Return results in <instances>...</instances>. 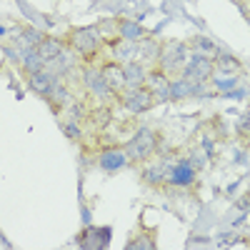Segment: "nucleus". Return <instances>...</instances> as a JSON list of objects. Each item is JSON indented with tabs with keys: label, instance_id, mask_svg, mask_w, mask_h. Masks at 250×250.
<instances>
[{
	"label": "nucleus",
	"instance_id": "1",
	"mask_svg": "<svg viewBox=\"0 0 250 250\" xmlns=\"http://www.w3.org/2000/svg\"><path fill=\"white\" fill-rule=\"evenodd\" d=\"M70 45L83 58H85L88 62H93L95 55H98V50H100V45H103V38L98 35L95 28H78V30L70 33Z\"/></svg>",
	"mask_w": 250,
	"mask_h": 250
},
{
	"label": "nucleus",
	"instance_id": "2",
	"mask_svg": "<svg viewBox=\"0 0 250 250\" xmlns=\"http://www.w3.org/2000/svg\"><path fill=\"white\" fill-rule=\"evenodd\" d=\"M158 145V135L150 128H140L135 133V138L128 143V160H148Z\"/></svg>",
	"mask_w": 250,
	"mask_h": 250
},
{
	"label": "nucleus",
	"instance_id": "3",
	"mask_svg": "<svg viewBox=\"0 0 250 250\" xmlns=\"http://www.w3.org/2000/svg\"><path fill=\"white\" fill-rule=\"evenodd\" d=\"M160 65H163V73L165 75H180L183 68H185V45L183 43H165L160 48Z\"/></svg>",
	"mask_w": 250,
	"mask_h": 250
},
{
	"label": "nucleus",
	"instance_id": "4",
	"mask_svg": "<svg viewBox=\"0 0 250 250\" xmlns=\"http://www.w3.org/2000/svg\"><path fill=\"white\" fill-rule=\"evenodd\" d=\"M215 65L208 55H193L190 60H185V68H183V78L188 83H203L213 75Z\"/></svg>",
	"mask_w": 250,
	"mask_h": 250
},
{
	"label": "nucleus",
	"instance_id": "5",
	"mask_svg": "<svg viewBox=\"0 0 250 250\" xmlns=\"http://www.w3.org/2000/svg\"><path fill=\"white\" fill-rule=\"evenodd\" d=\"M120 95H123V105L128 108L130 113H145V110H150L153 103H155L150 90L143 88V85L140 88H125Z\"/></svg>",
	"mask_w": 250,
	"mask_h": 250
},
{
	"label": "nucleus",
	"instance_id": "6",
	"mask_svg": "<svg viewBox=\"0 0 250 250\" xmlns=\"http://www.w3.org/2000/svg\"><path fill=\"white\" fill-rule=\"evenodd\" d=\"M100 70V75H103V80L108 83V88L113 90V93H123L125 88V73H123V65L120 62H115V60H108V62H103V65L98 68Z\"/></svg>",
	"mask_w": 250,
	"mask_h": 250
},
{
	"label": "nucleus",
	"instance_id": "7",
	"mask_svg": "<svg viewBox=\"0 0 250 250\" xmlns=\"http://www.w3.org/2000/svg\"><path fill=\"white\" fill-rule=\"evenodd\" d=\"M145 88L150 90L153 98H160V100H170V80L168 75H165L163 70H153L145 75V83H143Z\"/></svg>",
	"mask_w": 250,
	"mask_h": 250
},
{
	"label": "nucleus",
	"instance_id": "8",
	"mask_svg": "<svg viewBox=\"0 0 250 250\" xmlns=\"http://www.w3.org/2000/svg\"><path fill=\"white\" fill-rule=\"evenodd\" d=\"M110 243V228H93L88 225L85 230L78 235V245L80 248H105Z\"/></svg>",
	"mask_w": 250,
	"mask_h": 250
},
{
	"label": "nucleus",
	"instance_id": "9",
	"mask_svg": "<svg viewBox=\"0 0 250 250\" xmlns=\"http://www.w3.org/2000/svg\"><path fill=\"white\" fill-rule=\"evenodd\" d=\"M168 180L173 183V185H190L193 180H195V165L190 163V160H178L173 168H170V173H168Z\"/></svg>",
	"mask_w": 250,
	"mask_h": 250
},
{
	"label": "nucleus",
	"instance_id": "10",
	"mask_svg": "<svg viewBox=\"0 0 250 250\" xmlns=\"http://www.w3.org/2000/svg\"><path fill=\"white\" fill-rule=\"evenodd\" d=\"M85 85H88V90H90L95 98H100V100H105V98L113 95V90L108 88V83L103 80L100 70H95V68H88V70H85Z\"/></svg>",
	"mask_w": 250,
	"mask_h": 250
},
{
	"label": "nucleus",
	"instance_id": "11",
	"mask_svg": "<svg viewBox=\"0 0 250 250\" xmlns=\"http://www.w3.org/2000/svg\"><path fill=\"white\" fill-rule=\"evenodd\" d=\"M123 73H125V85L128 88H140L143 83H145V68H143V62H138V60H128L123 65Z\"/></svg>",
	"mask_w": 250,
	"mask_h": 250
},
{
	"label": "nucleus",
	"instance_id": "12",
	"mask_svg": "<svg viewBox=\"0 0 250 250\" xmlns=\"http://www.w3.org/2000/svg\"><path fill=\"white\" fill-rule=\"evenodd\" d=\"M135 53L140 55V62H155L158 55H160V45H158V40L140 38L135 43Z\"/></svg>",
	"mask_w": 250,
	"mask_h": 250
},
{
	"label": "nucleus",
	"instance_id": "13",
	"mask_svg": "<svg viewBox=\"0 0 250 250\" xmlns=\"http://www.w3.org/2000/svg\"><path fill=\"white\" fill-rule=\"evenodd\" d=\"M100 168L103 170H120L128 165V155H125L123 150H105V153H100Z\"/></svg>",
	"mask_w": 250,
	"mask_h": 250
},
{
	"label": "nucleus",
	"instance_id": "14",
	"mask_svg": "<svg viewBox=\"0 0 250 250\" xmlns=\"http://www.w3.org/2000/svg\"><path fill=\"white\" fill-rule=\"evenodd\" d=\"M28 83H30V88H33L35 93H40V95L48 98L53 83H55V75H50V73H45V70H38V73H30V80H28Z\"/></svg>",
	"mask_w": 250,
	"mask_h": 250
},
{
	"label": "nucleus",
	"instance_id": "15",
	"mask_svg": "<svg viewBox=\"0 0 250 250\" xmlns=\"http://www.w3.org/2000/svg\"><path fill=\"white\" fill-rule=\"evenodd\" d=\"M35 50H38L40 58L48 62V60H53L55 55L62 53V40H58V38H43V40L35 45Z\"/></svg>",
	"mask_w": 250,
	"mask_h": 250
},
{
	"label": "nucleus",
	"instance_id": "16",
	"mask_svg": "<svg viewBox=\"0 0 250 250\" xmlns=\"http://www.w3.org/2000/svg\"><path fill=\"white\" fill-rule=\"evenodd\" d=\"M118 35H120V40H130V43H138L140 38H145L140 23H135V20H120L118 23Z\"/></svg>",
	"mask_w": 250,
	"mask_h": 250
},
{
	"label": "nucleus",
	"instance_id": "17",
	"mask_svg": "<svg viewBox=\"0 0 250 250\" xmlns=\"http://www.w3.org/2000/svg\"><path fill=\"white\" fill-rule=\"evenodd\" d=\"M218 62H213V65L220 70V73H240L243 70V62L235 58V55H228V53H218L215 58Z\"/></svg>",
	"mask_w": 250,
	"mask_h": 250
},
{
	"label": "nucleus",
	"instance_id": "18",
	"mask_svg": "<svg viewBox=\"0 0 250 250\" xmlns=\"http://www.w3.org/2000/svg\"><path fill=\"white\" fill-rule=\"evenodd\" d=\"M163 178H168V170H165L163 163H155V165H145L143 168V180L150 183V185H160Z\"/></svg>",
	"mask_w": 250,
	"mask_h": 250
},
{
	"label": "nucleus",
	"instance_id": "19",
	"mask_svg": "<svg viewBox=\"0 0 250 250\" xmlns=\"http://www.w3.org/2000/svg\"><path fill=\"white\" fill-rule=\"evenodd\" d=\"M48 65H50V75H65L73 68V58L68 53H60L53 60H48Z\"/></svg>",
	"mask_w": 250,
	"mask_h": 250
},
{
	"label": "nucleus",
	"instance_id": "20",
	"mask_svg": "<svg viewBox=\"0 0 250 250\" xmlns=\"http://www.w3.org/2000/svg\"><path fill=\"white\" fill-rule=\"evenodd\" d=\"M195 93V85L193 83H188L185 78L183 80H170V100H183L188 95Z\"/></svg>",
	"mask_w": 250,
	"mask_h": 250
},
{
	"label": "nucleus",
	"instance_id": "21",
	"mask_svg": "<svg viewBox=\"0 0 250 250\" xmlns=\"http://www.w3.org/2000/svg\"><path fill=\"white\" fill-rule=\"evenodd\" d=\"M43 65H45V60L38 55V50H28V53H25L23 68L28 70V75H30V73H38V70H43Z\"/></svg>",
	"mask_w": 250,
	"mask_h": 250
},
{
	"label": "nucleus",
	"instance_id": "22",
	"mask_svg": "<svg viewBox=\"0 0 250 250\" xmlns=\"http://www.w3.org/2000/svg\"><path fill=\"white\" fill-rule=\"evenodd\" d=\"M128 250H155L153 233H150V235H140V238H133V240L128 243Z\"/></svg>",
	"mask_w": 250,
	"mask_h": 250
},
{
	"label": "nucleus",
	"instance_id": "23",
	"mask_svg": "<svg viewBox=\"0 0 250 250\" xmlns=\"http://www.w3.org/2000/svg\"><path fill=\"white\" fill-rule=\"evenodd\" d=\"M133 53L135 43H130V40H120V45H115V60H130Z\"/></svg>",
	"mask_w": 250,
	"mask_h": 250
},
{
	"label": "nucleus",
	"instance_id": "24",
	"mask_svg": "<svg viewBox=\"0 0 250 250\" xmlns=\"http://www.w3.org/2000/svg\"><path fill=\"white\" fill-rule=\"evenodd\" d=\"M193 48L198 50V55H203V53H218L215 45H213L208 38H195V40H193Z\"/></svg>",
	"mask_w": 250,
	"mask_h": 250
},
{
	"label": "nucleus",
	"instance_id": "25",
	"mask_svg": "<svg viewBox=\"0 0 250 250\" xmlns=\"http://www.w3.org/2000/svg\"><path fill=\"white\" fill-rule=\"evenodd\" d=\"M62 130H65V135H68V138H73V140H78V138H80V128L75 125V120H65V123H62Z\"/></svg>",
	"mask_w": 250,
	"mask_h": 250
},
{
	"label": "nucleus",
	"instance_id": "26",
	"mask_svg": "<svg viewBox=\"0 0 250 250\" xmlns=\"http://www.w3.org/2000/svg\"><path fill=\"white\" fill-rule=\"evenodd\" d=\"M23 35H25V40H28L30 45H38L40 40H43V35H40V33H35V30H30V28H28V30H25Z\"/></svg>",
	"mask_w": 250,
	"mask_h": 250
},
{
	"label": "nucleus",
	"instance_id": "27",
	"mask_svg": "<svg viewBox=\"0 0 250 250\" xmlns=\"http://www.w3.org/2000/svg\"><path fill=\"white\" fill-rule=\"evenodd\" d=\"M93 118H95V125H98V123H100V125H105L108 118H110V113H108V110H95Z\"/></svg>",
	"mask_w": 250,
	"mask_h": 250
},
{
	"label": "nucleus",
	"instance_id": "28",
	"mask_svg": "<svg viewBox=\"0 0 250 250\" xmlns=\"http://www.w3.org/2000/svg\"><path fill=\"white\" fill-rule=\"evenodd\" d=\"M218 85H220V88H233V85H235V80H223V83L218 80Z\"/></svg>",
	"mask_w": 250,
	"mask_h": 250
}]
</instances>
